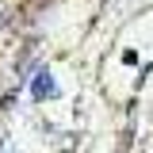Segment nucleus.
I'll return each instance as SVG.
<instances>
[{"instance_id":"obj_1","label":"nucleus","mask_w":153,"mask_h":153,"mask_svg":"<svg viewBox=\"0 0 153 153\" xmlns=\"http://www.w3.org/2000/svg\"><path fill=\"white\" fill-rule=\"evenodd\" d=\"M31 92H35L38 100H46V96H54L57 88H54V80H50V73H38V76H35V84H31Z\"/></svg>"}]
</instances>
